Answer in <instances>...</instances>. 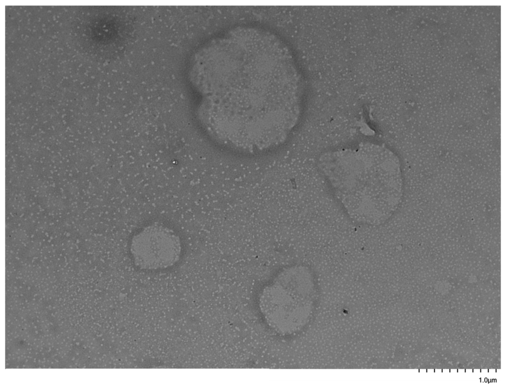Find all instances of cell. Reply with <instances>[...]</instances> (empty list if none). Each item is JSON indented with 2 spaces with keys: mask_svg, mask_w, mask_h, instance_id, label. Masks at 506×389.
<instances>
[{
  "mask_svg": "<svg viewBox=\"0 0 506 389\" xmlns=\"http://www.w3.org/2000/svg\"><path fill=\"white\" fill-rule=\"evenodd\" d=\"M178 237L169 228L151 225L132 239L131 252L135 264L144 269H158L172 265L179 259Z\"/></svg>",
  "mask_w": 506,
  "mask_h": 389,
  "instance_id": "6da1fadb",
  "label": "cell"
}]
</instances>
